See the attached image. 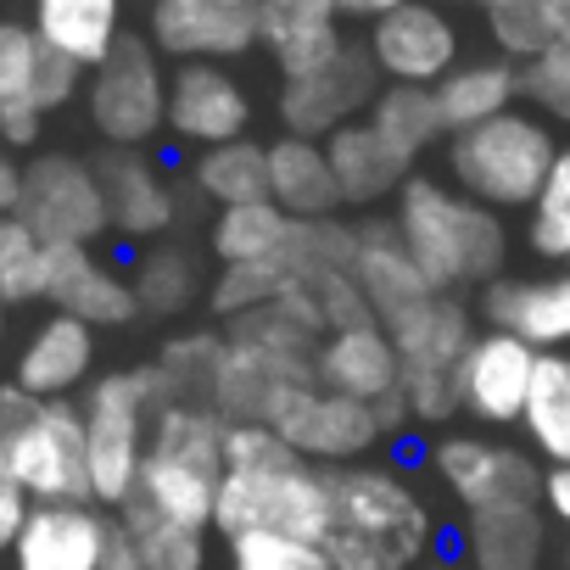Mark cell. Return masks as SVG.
I'll return each instance as SVG.
<instances>
[{"label": "cell", "mask_w": 570, "mask_h": 570, "mask_svg": "<svg viewBox=\"0 0 570 570\" xmlns=\"http://www.w3.org/2000/svg\"><path fill=\"white\" fill-rule=\"evenodd\" d=\"M375 96H381V73H375L370 51L347 46L331 68L279 85V124H285V135L325 140V135H336L342 124H353L358 112H370Z\"/></svg>", "instance_id": "5bb4252c"}, {"label": "cell", "mask_w": 570, "mask_h": 570, "mask_svg": "<svg viewBox=\"0 0 570 570\" xmlns=\"http://www.w3.org/2000/svg\"><path fill=\"white\" fill-rule=\"evenodd\" d=\"M112 514L96 503H35L18 542L12 570H101Z\"/></svg>", "instance_id": "ffe728a7"}, {"label": "cell", "mask_w": 570, "mask_h": 570, "mask_svg": "<svg viewBox=\"0 0 570 570\" xmlns=\"http://www.w3.org/2000/svg\"><path fill=\"white\" fill-rule=\"evenodd\" d=\"M325 553L336 570H420L436 559V514L403 470L342 464L331 470Z\"/></svg>", "instance_id": "7a4b0ae2"}, {"label": "cell", "mask_w": 570, "mask_h": 570, "mask_svg": "<svg viewBox=\"0 0 570 570\" xmlns=\"http://www.w3.org/2000/svg\"><path fill=\"white\" fill-rule=\"evenodd\" d=\"M213 525L224 537L279 531L325 548L331 531V470L308 464L292 442L263 420H240L224 436V481L213 503Z\"/></svg>", "instance_id": "6da1fadb"}, {"label": "cell", "mask_w": 570, "mask_h": 570, "mask_svg": "<svg viewBox=\"0 0 570 570\" xmlns=\"http://www.w3.org/2000/svg\"><path fill=\"white\" fill-rule=\"evenodd\" d=\"M559 146L542 118L509 107L492 124H475L464 135H448V174L464 196L487 202L492 213H520L537 202Z\"/></svg>", "instance_id": "ba28073f"}, {"label": "cell", "mask_w": 570, "mask_h": 570, "mask_svg": "<svg viewBox=\"0 0 570 570\" xmlns=\"http://www.w3.org/2000/svg\"><path fill=\"white\" fill-rule=\"evenodd\" d=\"M470 7H481V12H492V7H509V0H470Z\"/></svg>", "instance_id": "f5cc1de1"}, {"label": "cell", "mask_w": 570, "mask_h": 570, "mask_svg": "<svg viewBox=\"0 0 570 570\" xmlns=\"http://www.w3.org/2000/svg\"><path fill=\"white\" fill-rule=\"evenodd\" d=\"M218 353H224V336H207V331H196V336L163 342V353H157V370L168 375L174 397H196V403H202V392H207V381H213V370H218Z\"/></svg>", "instance_id": "b9f144b4"}, {"label": "cell", "mask_w": 570, "mask_h": 570, "mask_svg": "<svg viewBox=\"0 0 570 570\" xmlns=\"http://www.w3.org/2000/svg\"><path fill=\"white\" fill-rule=\"evenodd\" d=\"M229 570H336V564L320 542L279 531H240L229 537Z\"/></svg>", "instance_id": "ab89813d"}, {"label": "cell", "mask_w": 570, "mask_h": 570, "mask_svg": "<svg viewBox=\"0 0 570 570\" xmlns=\"http://www.w3.org/2000/svg\"><path fill=\"white\" fill-rule=\"evenodd\" d=\"M252 124V96L224 62H179L168 73V135L207 151L246 140Z\"/></svg>", "instance_id": "9a60e30c"}, {"label": "cell", "mask_w": 570, "mask_h": 570, "mask_svg": "<svg viewBox=\"0 0 570 570\" xmlns=\"http://www.w3.org/2000/svg\"><path fill=\"white\" fill-rule=\"evenodd\" d=\"M268 202L285 207L292 218H308V224L342 213V190H336L325 140H308V135L268 140Z\"/></svg>", "instance_id": "83f0119b"}, {"label": "cell", "mask_w": 570, "mask_h": 570, "mask_svg": "<svg viewBox=\"0 0 570 570\" xmlns=\"http://www.w3.org/2000/svg\"><path fill=\"white\" fill-rule=\"evenodd\" d=\"M392 347H397V392L414 414V425H442L453 420L464 403H459V364L470 353V342L481 336L470 308L453 297V292H431L425 303L381 320Z\"/></svg>", "instance_id": "52a82bcc"}, {"label": "cell", "mask_w": 570, "mask_h": 570, "mask_svg": "<svg viewBox=\"0 0 570 570\" xmlns=\"http://www.w3.org/2000/svg\"><path fill=\"white\" fill-rule=\"evenodd\" d=\"M7 308H12V303H7V297H0V342H7Z\"/></svg>", "instance_id": "816d5d0a"}, {"label": "cell", "mask_w": 570, "mask_h": 570, "mask_svg": "<svg viewBox=\"0 0 570 570\" xmlns=\"http://www.w3.org/2000/svg\"><path fill=\"white\" fill-rule=\"evenodd\" d=\"M46 129V112L35 101H7L0 107V140H7V151H29Z\"/></svg>", "instance_id": "bcb514c9"}, {"label": "cell", "mask_w": 570, "mask_h": 570, "mask_svg": "<svg viewBox=\"0 0 570 570\" xmlns=\"http://www.w3.org/2000/svg\"><path fill=\"white\" fill-rule=\"evenodd\" d=\"M353 279L364 285V297L375 308V320H392L414 303L431 297V279L414 263V252L403 246L392 218H364L358 224V252H353Z\"/></svg>", "instance_id": "484cf974"}, {"label": "cell", "mask_w": 570, "mask_h": 570, "mask_svg": "<svg viewBox=\"0 0 570 570\" xmlns=\"http://www.w3.org/2000/svg\"><path fill=\"white\" fill-rule=\"evenodd\" d=\"M90 370H96V325H85L73 314H51L29 331L12 381L29 397H68L85 386Z\"/></svg>", "instance_id": "d4e9b609"}, {"label": "cell", "mask_w": 570, "mask_h": 570, "mask_svg": "<svg viewBox=\"0 0 570 570\" xmlns=\"http://www.w3.org/2000/svg\"><path fill=\"white\" fill-rule=\"evenodd\" d=\"M101 570H146V559H140V548H135V537H129V525H124V520H112V531H107Z\"/></svg>", "instance_id": "c3c4849f"}, {"label": "cell", "mask_w": 570, "mask_h": 570, "mask_svg": "<svg viewBox=\"0 0 570 570\" xmlns=\"http://www.w3.org/2000/svg\"><path fill=\"white\" fill-rule=\"evenodd\" d=\"M252 12H257V46L274 57L285 79L320 73L347 51L336 0H257Z\"/></svg>", "instance_id": "ac0fdd59"}, {"label": "cell", "mask_w": 570, "mask_h": 570, "mask_svg": "<svg viewBox=\"0 0 570 570\" xmlns=\"http://www.w3.org/2000/svg\"><path fill=\"white\" fill-rule=\"evenodd\" d=\"M85 112L90 129L107 146H135L146 151L163 129H168V73H163V51L140 35H124L112 46V57L101 68H90L85 79Z\"/></svg>", "instance_id": "9c48e42d"}, {"label": "cell", "mask_w": 570, "mask_h": 570, "mask_svg": "<svg viewBox=\"0 0 570 570\" xmlns=\"http://www.w3.org/2000/svg\"><path fill=\"white\" fill-rule=\"evenodd\" d=\"M392 224L403 235V246L414 252V263L425 268L431 292H464V285H492L503 257H509V229L503 218L464 196L448 179L431 174H409L392 207Z\"/></svg>", "instance_id": "3957f363"}, {"label": "cell", "mask_w": 570, "mask_h": 570, "mask_svg": "<svg viewBox=\"0 0 570 570\" xmlns=\"http://www.w3.org/2000/svg\"><path fill=\"white\" fill-rule=\"evenodd\" d=\"M564 268H570V263H564Z\"/></svg>", "instance_id": "9f6ffc18"}, {"label": "cell", "mask_w": 570, "mask_h": 570, "mask_svg": "<svg viewBox=\"0 0 570 570\" xmlns=\"http://www.w3.org/2000/svg\"><path fill=\"white\" fill-rule=\"evenodd\" d=\"M342 7V18H358V23H375V18H386V12H397V7H409V0H336Z\"/></svg>", "instance_id": "681fc988"}, {"label": "cell", "mask_w": 570, "mask_h": 570, "mask_svg": "<svg viewBox=\"0 0 570 570\" xmlns=\"http://www.w3.org/2000/svg\"><path fill=\"white\" fill-rule=\"evenodd\" d=\"M514 68H520V101H531V112L553 124H570V46H553Z\"/></svg>", "instance_id": "60d3db41"}, {"label": "cell", "mask_w": 570, "mask_h": 570, "mask_svg": "<svg viewBox=\"0 0 570 570\" xmlns=\"http://www.w3.org/2000/svg\"><path fill=\"white\" fill-rule=\"evenodd\" d=\"M151 46L174 62H229L257 46V12L224 0H151Z\"/></svg>", "instance_id": "e0dca14e"}, {"label": "cell", "mask_w": 570, "mask_h": 570, "mask_svg": "<svg viewBox=\"0 0 570 570\" xmlns=\"http://www.w3.org/2000/svg\"><path fill=\"white\" fill-rule=\"evenodd\" d=\"M481 314L492 331H509L537 353H570V268L548 279H492Z\"/></svg>", "instance_id": "7402d4cb"}, {"label": "cell", "mask_w": 570, "mask_h": 570, "mask_svg": "<svg viewBox=\"0 0 570 570\" xmlns=\"http://www.w3.org/2000/svg\"><path fill=\"white\" fill-rule=\"evenodd\" d=\"M520 431L548 464H570V353H537Z\"/></svg>", "instance_id": "1f68e13d"}, {"label": "cell", "mask_w": 570, "mask_h": 570, "mask_svg": "<svg viewBox=\"0 0 570 570\" xmlns=\"http://www.w3.org/2000/svg\"><path fill=\"white\" fill-rule=\"evenodd\" d=\"M85 73L90 68H79L73 57H62V51H40V68H35V85H29V101L40 107V112H57V107H68L79 90H85Z\"/></svg>", "instance_id": "ee69618b"}, {"label": "cell", "mask_w": 570, "mask_h": 570, "mask_svg": "<svg viewBox=\"0 0 570 570\" xmlns=\"http://www.w3.org/2000/svg\"><path fill=\"white\" fill-rule=\"evenodd\" d=\"M118 520L129 525V537H135L146 570H207V531L179 525V520L157 514V509L140 503V498H129V503L118 509Z\"/></svg>", "instance_id": "d590c367"}, {"label": "cell", "mask_w": 570, "mask_h": 570, "mask_svg": "<svg viewBox=\"0 0 570 570\" xmlns=\"http://www.w3.org/2000/svg\"><path fill=\"white\" fill-rule=\"evenodd\" d=\"M12 213L46 246H96L112 229L101 174L73 151H40L35 163H23V190Z\"/></svg>", "instance_id": "8fae6325"}, {"label": "cell", "mask_w": 570, "mask_h": 570, "mask_svg": "<svg viewBox=\"0 0 570 570\" xmlns=\"http://www.w3.org/2000/svg\"><path fill=\"white\" fill-rule=\"evenodd\" d=\"M0 453L35 503H96L85 409L73 397H29L18 381L0 386Z\"/></svg>", "instance_id": "5b68a950"}, {"label": "cell", "mask_w": 570, "mask_h": 570, "mask_svg": "<svg viewBox=\"0 0 570 570\" xmlns=\"http://www.w3.org/2000/svg\"><path fill=\"white\" fill-rule=\"evenodd\" d=\"M487 35L514 62L542 57L553 46H570V0H509V7H492Z\"/></svg>", "instance_id": "e575fe53"}, {"label": "cell", "mask_w": 570, "mask_h": 570, "mask_svg": "<svg viewBox=\"0 0 570 570\" xmlns=\"http://www.w3.org/2000/svg\"><path fill=\"white\" fill-rule=\"evenodd\" d=\"M190 179L207 202L218 207H246V202H268V146L252 140H229V146H207L190 163Z\"/></svg>", "instance_id": "836d02e7"}, {"label": "cell", "mask_w": 570, "mask_h": 570, "mask_svg": "<svg viewBox=\"0 0 570 570\" xmlns=\"http://www.w3.org/2000/svg\"><path fill=\"white\" fill-rule=\"evenodd\" d=\"M263 425H274L285 442H292L308 464H358L375 442H386L375 403L331 392L320 381H292V386H274Z\"/></svg>", "instance_id": "30bf717a"}, {"label": "cell", "mask_w": 570, "mask_h": 570, "mask_svg": "<svg viewBox=\"0 0 570 570\" xmlns=\"http://www.w3.org/2000/svg\"><path fill=\"white\" fill-rule=\"evenodd\" d=\"M370 62L386 85H442L464 57H459V29L431 0H409V7L386 12L370 23Z\"/></svg>", "instance_id": "4fadbf2b"}, {"label": "cell", "mask_w": 570, "mask_h": 570, "mask_svg": "<svg viewBox=\"0 0 570 570\" xmlns=\"http://www.w3.org/2000/svg\"><path fill=\"white\" fill-rule=\"evenodd\" d=\"M224 7H257V0H224Z\"/></svg>", "instance_id": "db71d44e"}, {"label": "cell", "mask_w": 570, "mask_h": 570, "mask_svg": "<svg viewBox=\"0 0 570 570\" xmlns=\"http://www.w3.org/2000/svg\"><path fill=\"white\" fill-rule=\"evenodd\" d=\"M425 570H470V564H464V559H431Z\"/></svg>", "instance_id": "f907efd6"}, {"label": "cell", "mask_w": 570, "mask_h": 570, "mask_svg": "<svg viewBox=\"0 0 570 570\" xmlns=\"http://www.w3.org/2000/svg\"><path fill=\"white\" fill-rule=\"evenodd\" d=\"M224 436H229V420L213 414L207 403H196V397L163 403L151 420L135 498L179 525L207 531L213 503H218V481H224Z\"/></svg>", "instance_id": "277c9868"}, {"label": "cell", "mask_w": 570, "mask_h": 570, "mask_svg": "<svg viewBox=\"0 0 570 570\" xmlns=\"http://www.w3.org/2000/svg\"><path fill=\"white\" fill-rule=\"evenodd\" d=\"M29 509H35L29 487L18 481V470L7 464V453H0V553H12V542H18V531H23Z\"/></svg>", "instance_id": "f6af8a7d"}, {"label": "cell", "mask_w": 570, "mask_h": 570, "mask_svg": "<svg viewBox=\"0 0 570 570\" xmlns=\"http://www.w3.org/2000/svg\"><path fill=\"white\" fill-rule=\"evenodd\" d=\"M425 464L464 503V514L492 509V503H514V498H542V470L531 464V453L492 442V436H436Z\"/></svg>", "instance_id": "7c38bea8"}, {"label": "cell", "mask_w": 570, "mask_h": 570, "mask_svg": "<svg viewBox=\"0 0 570 570\" xmlns=\"http://www.w3.org/2000/svg\"><path fill=\"white\" fill-rule=\"evenodd\" d=\"M0 297L7 303L46 297V240L18 213H0Z\"/></svg>", "instance_id": "f35d334b"}, {"label": "cell", "mask_w": 570, "mask_h": 570, "mask_svg": "<svg viewBox=\"0 0 570 570\" xmlns=\"http://www.w3.org/2000/svg\"><path fill=\"white\" fill-rule=\"evenodd\" d=\"M303 218H292L274 202H246V207H224L218 224H213V257L218 268L224 263H257V257H274L297 240Z\"/></svg>", "instance_id": "d6a6232c"}, {"label": "cell", "mask_w": 570, "mask_h": 570, "mask_svg": "<svg viewBox=\"0 0 570 570\" xmlns=\"http://www.w3.org/2000/svg\"><path fill=\"white\" fill-rule=\"evenodd\" d=\"M129 285H135L140 308H151V314H179V308L196 297L202 274H196L190 252H179V246H151V252L135 263Z\"/></svg>", "instance_id": "8d00e7d4"}, {"label": "cell", "mask_w": 570, "mask_h": 570, "mask_svg": "<svg viewBox=\"0 0 570 570\" xmlns=\"http://www.w3.org/2000/svg\"><path fill=\"white\" fill-rule=\"evenodd\" d=\"M40 51L46 46H40L35 23H0V107H7V101H29Z\"/></svg>", "instance_id": "7bdbcfd3"}, {"label": "cell", "mask_w": 570, "mask_h": 570, "mask_svg": "<svg viewBox=\"0 0 570 570\" xmlns=\"http://www.w3.org/2000/svg\"><path fill=\"white\" fill-rule=\"evenodd\" d=\"M101 190H107V213H112V235L124 240H151L174 224V190L163 179V168L135 151V146H107L96 157Z\"/></svg>", "instance_id": "603a6c76"}, {"label": "cell", "mask_w": 570, "mask_h": 570, "mask_svg": "<svg viewBox=\"0 0 570 570\" xmlns=\"http://www.w3.org/2000/svg\"><path fill=\"white\" fill-rule=\"evenodd\" d=\"M364 118L375 124V135H381L409 168L448 135L431 85H381V96H375V107H370Z\"/></svg>", "instance_id": "4dcf8cb0"}, {"label": "cell", "mask_w": 570, "mask_h": 570, "mask_svg": "<svg viewBox=\"0 0 570 570\" xmlns=\"http://www.w3.org/2000/svg\"><path fill=\"white\" fill-rule=\"evenodd\" d=\"M325 157H331L342 207H375V202L397 196L403 179L414 174V168L375 135L370 118H353V124H342L336 135H325Z\"/></svg>", "instance_id": "4316f807"}, {"label": "cell", "mask_w": 570, "mask_h": 570, "mask_svg": "<svg viewBox=\"0 0 570 570\" xmlns=\"http://www.w3.org/2000/svg\"><path fill=\"white\" fill-rule=\"evenodd\" d=\"M57 314H73L85 325H129L140 314V297L124 274H112L90 246H46V297Z\"/></svg>", "instance_id": "44dd1931"}, {"label": "cell", "mask_w": 570, "mask_h": 570, "mask_svg": "<svg viewBox=\"0 0 570 570\" xmlns=\"http://www.w3.org/2000/svg\"><path fill=\"white\" fill-rule=\"evenodd\" d=\"M174 403V386L157 364L112 370L85 392V448H90V492L107 509H124L140 487L146 442L157 409Z\"/></svg>", "instance_id": "8992f818"}, {"label": "cell", "mask_w": 570, "mask_h": 570, "mask_svg": "<svg viewBox=\"0 0 570 570\" xmlns=\"http://www.w3.org/2000/svg\"><path fill=\"white\" fill-rule=\"evenodd\" d=\"M7 163H12V157H7V140H0V168H7Z\"/></svg>", "instance_id": "11a10c76"}, {"label": "cell", "mask_w": 570, "mask_h": 570, "mask_svg": "<svg viewBox=\"0 0 570 570\" xmlns=\"http://www.w3.org/2000/svg\"><path fill=\"white\" fill-rule=\"evenodd\" d=\"M35 35L79 68H101L124 40V0H35Z\"/></svg>", "instance_id": "f1b7e54d"}, {"label": "cell", "mask_w": 570, "mask_h": 570, "mask_svg": "<svg viewBox=\"0 0 570 570\" xmlns=\"http://www.w3.org/2000/svg\"><path fill=\"white\" fill-rule=\"evenodd\" d=\"M514 101H520V68L509 57H470V62H459L436 85V107H442L448 135H464L475 124H492Z\"/></svg>", "instance_id": "f546056e"}, {"label": "cell", "mask_w": 570, "mask_h": 570, "mask_svg": "<svg viewBox=\"0 0 570 570\" xmlns=\"http://www.w3.org/2000/svg\"><path fill=\"white\" fill-rule=\"evenodd\" d=\"M542 514H553L570 531V464H548L542 470Z\"/></svg>", "instance_id": "7dc6e473"}, {"label": "cell", "mask_w": 570, "mask_h": 570, "mask_svg": "<svg viewBox=\"0 0 570 570\" xmlns=\"http://www.w3.org/2000/svg\"><path fill=\"white\" fill-rule=\"evenodd\" d=\"M459 559L470 570H553V542L542 520V498H514L492 509H470L459 525Z\"/></svg>", "instance_id": "d6986e66"}, {"label": "cell", "mask_w": 570, "mask_h": 570, "mask_svg": "<svg viewBox=\"0 0 570 570\" xmlns=\"http://www.w3.org/2000/svg\"><path fill=\"white\" fill-rule=\"evenodd\" d=\"M314 375H320V386H331V392L381 403L386 392H397L403 364H397V347H392L386 325H381V320H364V325H342V331H325V336H320Z\"/></svg>", "instance_id": "cb8c5ba5"}, {"label": "cell", "mask_w": 570, "mask_h": 570, "mask_svg": "<svg viewBox=\"0 0 570 570\" xmlns=\"http://www.w3.org/2000/svg\"><path fill=\"white\" fill-rule=\"evenodd\" d=\"M531 375H537V347L487 325L459 364V403L481 425H520Z\"/></svg>", "instance_id": "2e32d148"}, {"label": "cell", "mask_w": 570, "mask_h": 570, "mask_svg": "<svg viewBox=\"0 0 570 570\" xmlns=\"http://www.w3.org/2000/svg\"><path fill=\"white\" fill-rule=\"evenodd\" d=\"M525 240L537 257H553V263H570V146H559L537 202H531V218H525Z\"/></svg>", "instance_id": "74e56055"}]
</instances>
